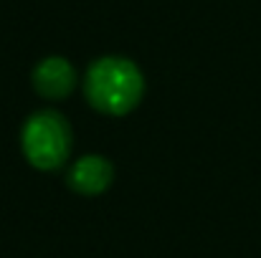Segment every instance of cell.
<instances>
[{
  "label": "cell",
  "mask_w": 261,
  "mask_h": 258,
  "mask_svg": "<svg viewBox=\"0 0 261 258\" xmlns=\"http://www.w3.org/2000/svg\"><path fill=\"white\" fill-rule=\"evenodd\" d=\"M84 89L89 104L96 111L122 117L140 104L145 94V76L135 61L122 56H104L89 66Z\"/></svg>",
  "instance_id": "1"
},
{
  "label": "cell",
  "mask_w": 261,
  "mask_h": 258,
  "mask_svg": "<svg viewBox=\"0 0 261 258\" xmlns=\"http://www.w3.org/2000/svg\"><path fill=\"white\" fill-rule=\"evenodd\" d=\"M114 180V167L99 155H87L71 165L66 182L79 195H101Z\"/></svg>",
  "instance_id": "4"
},
{
  "label": "cell",
  "mask_w": 261,
  "mask_h": 258,
  "mask_svg": "<svg viewBox=\"0 0 261 258\" xmlns=\"http://www.w3.org/2000/svg\"><path fill=\"white\" fill-rule=\"evenodd\" d=\"M33 86L46 99H54V101L66 99L76 86V69L61 56L43 59L33 69Z\"/></svg>",
  "instance_id": "3"
},
{
  "label": "cell",
  "mask_w": 261,
  "mask_h": 258,
  "mask_svg": "<svg viewBox=\"0 0 261 258\" xmlns=\"http://www.w3.org/2000/svg\"><path fill=\"white\" fill-rule=\"evenodd\" d=\"M23 152L38 170H56L71 152V127L59 111H36L23 127Z\"/></svg>",
  "instance_id": "2"
}]
</instances>
